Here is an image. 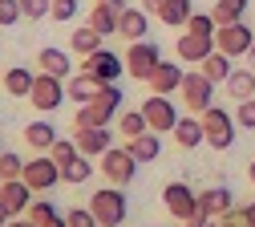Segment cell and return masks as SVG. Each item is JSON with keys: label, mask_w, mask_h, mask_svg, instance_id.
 Masks as SVG:
<instances>
[{"label": "cell", "mask_w": 255, "mask_h": 227, "mask_svg": "<svg viewBox=\"0 0 255 227\" xmlns=\"http://www.w3.org/2000/svg\"><path fill=\"white\" fill-rule=\"evenodd\" d=\"M118 106H122V89H118V85H102V93L93 97V102H85V106L77 110L73 126H77V130H93V126H110V118L118 114Z\"/></svg>", "instance_id": "obj_1"}, {"label": "cell", "mask_w": 255, "mask_h": 227, "mask_svg": "<svg viewBox=\"0 0 255 227\" xmlns=\"http://www.w3.org/2000/svg\"><path fill=\"white\" fill-rule=\"evenodd\" d=\"M162 203H166V211H170L174 219H182V223H207L203 211H199V195L190 191L186 183H166Z\"/></svg>", "instance_id": "obj_2"}, {"label": "cell", "mask_w": 255, "mask_h": 227, "mask_svg": "<svg viewBox=\"0 0 255 227\" xmlns=\"http://www.w3.org/2000/svg\"><path fill=\"white\" fill-rule=\"evenodd\" d=\"M89 211L98 215V223L102 227H118L122 219H126V195H122V187H102V191H93V199H89Z\"/></svg>", "instance_id": "obj_3"}, {"label": "cell", "mask_w": 255, "mask_h": 227, "mask_svg": "<svg viewBox=\"0 0 255 227\" xmlns=\"http://www.w3.org/2000/svg\"><path fill=\"white\" fill-rule=\"evenodd\" d=\"M203 134H207V146L211 150H227L235 142V118L223 110V106H211L203 114Z\"/></svg>", "instance_id": "obj_4"}, {"label": "cell", "mask_w": 255, "mask_h": 227, "mask_svg": "<svg viewBox=\"0 0 255 227\" xmlns=\"http://www.w3.org/2000/svg\"><path fill=\"white\" fill-rule=\"evenodd\" d=\"M162 65V53H158L154 41H130L126 49V73L138 77V81H150V73Z\"/></svg>", "instance_id": "obj_5"}, {"label": "cell", "mask_w": 255, "mask_h": 227, "mask_svg": "<svg viewBox=\"0 0 255 227\" xmlns=\"http://www.w3.org/2000/svg\"><path fill=\"white\" fill-rule=\"evenodd\" d=\"M142 114H146V122H150L154 134H174L178 110H174V102H166V93H150L146 102H142Z\"/></svg>", "instance_id": "obj_6"}, {"label": "cell", "mask_w": 255, "mask_h": 227, "mask_svg": "<svg viewBox=\"0 0 255 227\" xmlns=\"http://www.w3.org/2000/svg\"><path fill=\"white\" fill-rule=\"evenodd\" d=\"M251 45H255V32L247 28V20H239V24H219V32H215V49L227 53V57H239V53L247 57Z\"/></svg>", "instance_id": "obj_7"}, {"label": "cell", "mask_w": 255, "mask_h": 227, "mask_svg": "<svg viewBox=\"0 0 255 227\" xmlns=\"http://www.w3.org/2000/svg\"><path fill=\"white\" fill-rule=\"evenodd\" d=\"M81 73L98 77L102 85H114V81L126 73V57H118V53H110V49H98V53H89V57H85Z\"/></svg>", "instance_id": "obj_8"}, {"label": "cell", "mask_w": 255, "mask_h": 227, "mask_svg": "<svg viewBox=\"0 0 255 227\" xmlns=\"http://www.w3.org/2000/svg\"><path fill=\"white\" fill-rule=\"evenodd\" d=\"M182 102L195 110V114H207L211 102H215V81L207 73H186L182 77Z\"/></svg>", "instance_id": "obj_9"}, {"label": "cell", "mask_w": 255, "mask_h": 227, "mask_svg": "<svg viewBox=\"0 0 255 227\" xmlns=\"http://www.w3.org/2000/svg\"><path fill=\"white\" fill-rule=\"evenodd\" d=\"M102 175L114 183V187H126V183H134V175H138V162H134V154L130 150H106L102 154Z\"/></svg>", "instance_id": "obj_10"}, {"label": "cell", "mask_w": 255, "mask_h": 227, "mask_svg": "<svg viewBox=\"0 0 255 227\" xmlns=\"http://www.w3.org/2000/svg\"><path fill=\"white\" fill-rule=\"evenodd\" d=\"M65 81H61V77H53V73H41L37 77V85H33V93H28V102H33L41 114H53L61 102H65Z\"/></svg>", "instance_id": "obj_11"}, {"label": "cell", "mask_w": 255, "mask_h": 227, "mask_svg": "<svg viewBox=\"0 0 255 227\" xmlns=\"http://www.w3.org/2000/svg\"><path fill=\"white\" fill-rule=\"evenodd\" d=\"M33 191H53L57 183H61V167L49 158V154H41V158H33V162H24V175H20Z\"/></svg>", "instance_id": "obj_12"}, {"label": "cell", "mask_w": 255, "mask_h": 227, "mask_svg": "<svg viewBox=\"0 0 255 227\" xmlns=\"http://www.w3.org/2000/svg\"><path fill=\"white\" fill-rule=\"evenodd\" d=\"M199 211H203V219H223L235 211V195L227 187H207L199 195Z\"/></svg>", "instance_id": "obj_13"}, {"label": "cell", "mask_w": 255, "mask_h": 227, "mask_svg": "<svg viewBox=\"0 0 255 227\" xmlns=\"http://www.w3.org/2000/svg\"><path fill=\"white\" fill-rule=\"evenodd\" d=\"M0 203H4V211L16 219L20 211H28V207H33V187H28L24 179H12V183H4V187H0Z\"/></svg>", "instance_id": "obj_14"}, {"label": "cell", "mask_w": 255, "mask_h": 227, "mask_svg": "<svg viewBox=\"0 0 255 227\" xmlns=\"http://www.w3.org/2000/svg\"><path fill=\"white\" fill-rule=\"evenodd\" d=\"M118 37H126V41L150 37V12H142V8H122V16H118Z\"/></svg>", "instance_id": "obj_15"}, {"label": "cell", "mask_w": 255, "mask_h": 227, "mask_svg": "<svg viewBox=\"0 0 255 227\" xmlns=\"http://www.w3.org/2000/svg\"><path fill=\"white\" fill-rule=\"evenodd\" d=\"M118 16H122V0H98L89 12V24L102 32V37H114L118 32Z\"/></svg>", "instance_id": "obj_16"}, {"label": "cell", "mask_w": 255, "mask_h": 227, "mask_svg": "<svg viewBox=\"0 0 255 227\" xmlns=\"http://www.w3.org/2000/svg\"><path fill=\"white\" fill-rule=\"evenodd\" d=\"M211 53H215V37H195V32H186V37H178V61L203 65V61H207Z\"/></svg>", "instance_id": "obj_17"}, {"label": "cell", "mask_w": 255, "mask_h": 227, "mask_svg": "<svg viewBox=\"0 0 255 227\" xmlns=\"http://www.w3.org/2000/svg\"><path fill=\"white\" fill-rule=\"evenodd\" d=\"M77 150L89 158V154H106V150H114V134L106 126H93V130H77Z\"/></svg>", "instance_id": "obj_18"}, {"label": "cell", "mask_w": 255, "mask_h": 227, "mask_svg": "<svg viewBox=\"0 0 255 227\" xmlns=\"http://www.w3.org/2000/svg\"><path fill=\"white\" fill-rule=\"evenodd\" d=\"M182 69H178V65L174 61H162V65H158V69L150 73V93H170V89H182Z\"/></svg>", "instance_id": "obj_19"}, {"label": "cell", "mask_w": 255, "mask_h": 227, "mask_svg": "<svg viewBox=\"0 0 255 227\" xmlns=\"http://www.w3.org/2000/svg\"><path fill=\"white\" fill-rule=\"evenodd\" d=\"M174 142H178L182 150L203 146V142H207V134H203V118H178V126H174Z\"/></svg>", "instance_id": "obj_20"}, {"label": "cell", "mask_w": 255, "mask_h": 227, "mask_svg": "<svg viewBox=\"0 0 255 227\" xmlns=\"http://www.w3.org/2000/svg\"><path fill=\"white\" fill-rule=\"evenodd\" d=\"M69 49H73V53H81V57L98 53V49H102V32L93 28V24H81V28H73V32H69Z\"/></svg>", "instance_id": "obj_21"}, {"label": "cell", "mask_w": 255, "mask_h": 227, "mask_svg": "<svg viewBox=\"0 0 255 227\" xmlns=\"http://www.w3.org/2000/svg\"><path fill=\"white\" fill-rule=\"evenodd\" d=\"M134 154V162H154L158 154H162V142H158V134L154 130H146V134H138V138H130V146H126Z\"/></svg>", "instance_id": "obj_22"}, {"label": "cell", "mask_w": 255, "mask_h": 227, "mask_svg": "<svg viewBox=\"0 0 255 227\" xmlns=\"http://www.w3.org/2000/svg\"><path fill=\"white\" fill-rule=\"evenodd\" d=\"M37 65H41L45 73H53V77H61V81L69 77V53H61V49H53V45L37 53Z\"/></svg>", "instance_id": "obj_23"}, {"label": "cell", "mask_w": 255, "mask_h": 227, "mask_svg": "<svg viewBox=\"0 0 255 227\" xmlns=\"http://www.w3.org/2000/svg\"><path fill=\"white\" fill-rule=\"evenodd\" d=\"M199 73H207V77H211L215 85H219V81H223V85H227V77H231L235 69H231V57L215 49V53H211V57H207V61L199 65Z\"/></svg>", "instance_id": "obj_24"}, {"label": "cell", "mask_w": 255, "mask_h": 227, "mask_svg": "<svg viewBox=\"0 0 255 227\" xmlns=\"http://www.w3.org/2000/svg\"><path fill=\"white\" fill-rule=\"evenodd\" d=\"M24 142L37 146V150H53V142H57L53 122H28V126H24Z\"/></svg>", "instance_id": "obj_25"}, {"label": "cell", "mask_w": 255, "mask_h": 227, "mask_svg": "<svg viewBox=\"0 0 255 227\" xmlns=\"http://www.w3.org/2000/svg\"><path fill=\"white\" fill-rule=\"evenodd\" d=\"M227 93L235 97V102L255 97V69H235V73L227 77Z\"/></svg>", "instance_id": "obj_26"}, {"label": "cell", "mask_w": 255, "mask_h": 227, "mask_svg": "<svg viewBox=\"0 0 255 227\" xmlns=\"http://www.w3.org/2000/svg\"><path fill=\"white\" fill-rule=\"evenodd\" d=\"M190 16H195V8H190V0H166L162 12H158V20L170 24V28H182Z\"/></svg>", "instance_id": "obj_27"}, {"label": "cell", "mask_w": 255, "mask_h": 227, "mask_svg": "<svg viewBox=\"0 0 255 227\" xmlns=\"http://www.w3.org/2000/svg\"><path fill=\"white\" fill-rule=\"evenodd\" d=\"M243 12H247V0H215V4H211V16L219 24H239Z\"/></svg>", "instance_id": "obj_28"}, {"label": "cell", "mask_w": 255, "mask_h": 227, "mask_svg": "<svg viewBox=\"0 0 255 227\" xmlns=\"http://www.w3.org/2000/svg\"><path fill=\"white\" fill-rule=\"evenodd\" d=\"M65 89H69L73 102H81V106H85V102H93V97L102 93V81H98V77H89V73H81V77H73Z\"/></svg>", "instance_id": "obj_29"}, {"label": "cell", "mask_w": 255, "mask_h": 227, "mask_svg": "<svg viewBox=\"0 0 255 227\" xmlns=\"http://www.w3.org/2000/svg\"><path fill=\"white\" fill-rule=\"evenodd\" d=\"M33 85H37V77L28 73V69H20V65L4 73V89H8L12 97H28V93H33Z\"/></svg>", "instance_id": "obj_30"}, {"label": "cell", "mask_w": 255, "mask_h": 227, "mask_svg": "<svg viewBox=\"0 0 255 227\" xmlns=\"http://www.w3.org/2000/svg\"><path fill=\"white\" fill-rule=\"evenodd\" d=\"M146 130H150V122H146L142 110H126L118 118V134H126V138H138V134H146Z\"/></svg>", "instance_id": "obj_31"}, {"label": "cell", "mask_w": 255, "mask_h": 227, "mask_svg": "<svg viewBox=\"0 0 255 227\" xmlns=\"http://www.w3.org/2000/svg\"><path fill=\"white\" fill-rule=\"evenodd\" d=\"M28 219H33L37 227H49V223H57L61 215H57L53 199H33V207H28Z\"/></svg>", "instance_id": "obj_32"}, {"label": "cell", "mask_w": 255, "mask_h": 227, "mask_svg": "<svg viewBox=\"0 0 255 227\" xmlns=\"http://www.w3.org/2000/svg\"><path fill=\"white\" fill-rule=\"evenodd\" d=\"M186 32H195V37H215L219 32V20L211 16V12H195L186 20Z\"/></svg>", "instance_id": "obj_33"}, {"label": "cell", "mask_w": 255, "mask_h": 227, "mask_svg": "<svg viewBox=\"0 0 255 227\" xmlns=\"http://www.w3.org/2000/svg\"><path fill=\"white\" fill-rule=\"evenodd\" d=\"M49 158L57 162V167H69V162H77L81 158V150H77V142H53V150H49Z\"/></svg>", "instance_id": "obj_34"}, {"label": "cell", "mask_w": 255, "mask_h": 227, "mask_svg": "<svg viewBox=\"0 0 255 227\" xmlns=\"http://www.w3.org/2000/svg\"><path fill=\"white\" fill-rule=\"evenodd\" d=\"M20 175H24V158H20V154H4V150H0V179L12 183V179H20Z\"/></svg>", "instance_id": "obj_35"}, {"label": "cell", "mask_w": 255, "mask_h": 227, "mask_svg": "<svg viewBox=\"0 0 255 227\" xmlns=\"http://www.w3.org/2000/svg\"><path fill=\"white\" fill-rule=\"evenodd\" d=\"M89 175H93V167L85 162V154H81L77 162H69V167H61V179H65V183H85Z\"/></svg>", "instance_id": "obj_36"}, {"label": "cell", "mask_w": 255, "mask_h": 227, "mask_svg": "<svg viewBox=\"0 0 255 227\" xmlns=\"http://www.w3.org/2000/svg\"><path fill=\"white\" fill-rule=\"evenodd\" d=\"M65 223H69V227H102V223H98V215H93L89 207H73V211L65 215Z\"/></svg>", "instance_id": "obj_37"}, {"label": "cell", "mask_w": 255, "mask_h": 227, "mask_svg": "<svg viewBox=\"0 0 255 227\" xmlns=\"http://www.w3.org/2000/svg\"><path fill=\"white\" fill-rule=\"evenodd\" d=\"M235 126L255 130V97H247V102H239V106H235Z\"/></svg>", "instance_id": "obj_38"}, {"label": "cell", "mask_w": 255, "mask_h": 227, "mask_svg": "<svg viewBox=\"0 0 255 227\" xmlns=\"http://www.w3.org/2000/svg\"><path fill=\"white\" fill-rule=\"evenodd\" d=\"M49 8H53V0H20V12H24L28 20H41V16H49Z\"/></svg>", "instance_id": "obj_39"}, {"label": "cell", "mask_w": 255, "mask_h": 227, "mask_svg": "<svg viewBox=\"0 0 255 227\" xmlns=\"http://www.w3.org/2000/svg\"><path fill=\"white\" fill-rule=\"evenodd\" d=\"M24 12H20V0H0V28H8V24H16Z\"/></svg>", "instance_id": "obj_40"}, {"label": "cell", "mask_w": 255, "mask_h": 227, "mask_svg": "<svg viewBox=\"0 0 255 227\" xmlns=\"http://www.w3.org/2000/svg\"><path fill=\"white\" fill-rule=\"evenodd\" d=\"M49 16H53V20H73V16H77V0H53Z\"/></svg>", "instance_id": "obj_41"}, {"label": "cell", "mask_w": 255, "mask_h": 227, "mask_svg": "<svg viewBox=\"0 0 255 227\" xmlns=\"http://www.w3.org/2000/svg\"><path fill=\"white\" fill-rule=\"evenodd\" d=\"M207 227H251L243 211H231V215H223V219H211Z\"/></svg>", "instance_id": "obj_42"}, {"label": "cell", "mask_w": 255, "mask_h": 227, "mask_svg": "<svg viewBox=\"0 0 255 227\" xmlns=\"http://www.w3.org/2000/svg\"><path fill=\"white\" fill-rule=\"evenodd\" d=\"M142 4H146L142 12H150V16H158V12H162V4H166V0H142Z\"/></svg>", "instance_id": "obj_43"}, {"label": "cell", "mask_w": 255, "mask_h": 227, "mask_svg": "<svg viewBox=\"0 0 255 227\" xmlns=\"http://www.w3.org/2000/svg\"><path fill=\"white\" fill-rule=\"evenodd\" d=\"M243 215H247V223H251V227H255V199H251V203H247V207H243Z\"/></svg>", "instance_id": "obj_44"}, {"label": "cell", "mask_w": 255, "mask_h": 227, "mask_svg": "<svg viewBox=\"0 0 255 227\" xmlns=\"http://www.w3.org/2000/svg\"><path fill=\"white\" fill-rule=\"evenodd\" d=\"M8 219H12V215L4 211V203H0V227H8Z\"/></svg>", "instance_id": "obj_45"}, {"label": "cell", "mask_w": 255, "mask_h": 227, "mask_svg": "<svg viewBox=\"0 0 255 227\" xmlns=\"http://www.w3.org/2000/svg\"><path fill=\"white\" fill-rule=\"evenodd\" d=\"M247 69H255V45H251V53H247Z\"/></svg>", "instance_id": "obj_46"}, {"label": "cell", "mask_w": 255, "mask_h": 227, "mask_svg": "<svg viewBox=\"0 0 255 227\" xmlns=\"http://www.w3.org/2000/svg\"><path fill=\"white\" fill-rule=\"evenodd\" d=\"M247 179H251V183H255V162H251V167H247Z\"/></svg>", "instance_id": "obj_47"}, {"label": "cell", "mask_w": 255, "mask_h": 227, "mask_svg": "<svg viewBox=\"0 0 255 227\" xmlns=\"http://www.w3.org/2000/svg\"><path fill=\"white\" fill-rule=\"evenodd\" d=\"M49 227H69V223H65V219H57V223H49Z\"/></svg>", "instance_id": "obj_48"}, {"label": "cell", "mask_w": 255, "mask_h": 227, "mask_svg": "<svg viewBox=\"0 0 255 227\" xmlns=\"http://www.w3.org/2000/svg\"><path fill=\"white\" fill-rule=\"evenodd\" d=\"M186 227H203V223H186Z\"/></svg>", "instance_id": "obj_49"}, {"label": "cell", "mask_w": 255, "mask_h": 227, "mask_svg": "<svg viewBox=\"0 0 255 227\" xmlns=\"http://www.w3.org/2000/svg\"><path fill=\"white\" fill-rule=\"evenodd\" d=\"M0 187H4V179H0Z\"/></svg>", "instance_id": "obj_50"}]
</instances>
